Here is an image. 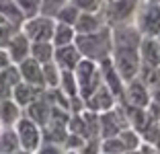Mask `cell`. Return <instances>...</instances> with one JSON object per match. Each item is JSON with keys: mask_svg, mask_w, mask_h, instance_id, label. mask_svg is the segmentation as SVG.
Masks as SVG:
<instances>
[{"mask_svg": "<svg viewBox=\"0 0 160 154\" xmlns=\"http://www.w3.org/2000/svg\"><path fill=\"white\" fill-rule=\"evenodd\" d=\"M41 72H43V84H45V89H58L62 70L58 68L56 62L52 60V62H45V64H41Z\"/></svg>", "mask_w": 160, "mask_h": 154, "instance_id": "cell-23", "label": "cell"}, {"mask_svg": "<svg viewBox=\"0 0 160 154\" xmlns=\"http://www.w3.org/2000/svg\"><path fill=\"white\" fill-rule=\"evenodd\" d=\"M76 154H101V138H90L78 150H74Z\"/></svg>", "mask_w": 160, "mask_h": 154, "instance_id": "cell-33", "label": "cell"}, {"mask_svg": "<svg viewBox=\"0 0 160 154\" xmlns=\"http://www.w3.org/2000/svg\"><path fill=\"white\" fill-rule=\"evenodd\" d=\"M72 4L80 13H99L103 8V2L101 0H72Z\"/></svg>", "mask_w": 160, "mask_h": 154, "instance_id": "cell-32", "label": "cell"}, {"mask_svg": "<svg viewBox=\"0 0 160 154\" xmlns=\"http://www.w3.org/2000/svg\"><path fill=\"white\" fill-rule=\"evenodd\" d=\"M78 14H80V10L76 8L72 2H66V4L60 8V13L56 14V21L58 23H64V25H72L74 27V23H76V19H78Z\"/></svg>", "mask_w": 160, "mask_h": 154, "instance_id": "cell-27", "label": "cell"}, {"mask_svg": "<svg viewBox=\"0 0 160 154\" xmlns=\"http://www.w3.org/2000/svg\"><path fill=\"white\" fill-rule=\"evenodd\" d=\"M74 45L80 51V56L92 62H103L111 58V49H113V39H111V27L105 25L103 29L94 33H82L74 35Z\"/></svg>", "mask_w": 160, "mask_h": 154, "instance_id": "cell-1", "label": "cell"}, {"mask_svg": "<svg viewBox=\"0 0 160 154\" xmlns=\"http://www.w3.org/2000/svg\"><path fill=\"white\" fill-rule=\"evenodd\" d=\"M72 72H74L76 84H78V97L82 99V101L88 99L90 95L103 84V80H101V72H99V64L92 62V60L82 58V60L76 64V68Z\"/></svg>", "mask_w": 160, "mask_h": 154, "instance_id": "cell-2", "label": "cell"}, {"mask_svg": "<svg viewBox=\"0 0 160 154\" xmlns=\"http://www.w3.org/2000/svg\"><path fill=\"white\" fill-rule=\"evenodd\" d=\"M43 90H45V89H41V86H35V84H29V82H23V80H21L19 84H14V86H12V95H10V99H12L21 109H25L29 103H33L37 97H41Z\"/></svg>", "mask_w": 160, "mask_h": 154, "instance_id": "cell-13", "label": "cell"}, {"mask_svg": "<svg viewBox=\"0 0 160 154\" xmlns=\"http://www.w3.org/2000/svg\"><path fill=\"white\" fill-rule=\"evenodd\" d=\"M17 68H19V74H21V80H23V82H29V84H35V86L45 89V84H43L41 64H39V62H35L31 56L25 58L23 62H19V64H17Z\"/></svg>", "mask_w": 160, "mask_h": 154, "instance_id": "cell-14", "label": "cell"}, {"mask_svg": "<svg viewBox=\"0 0 160 154\" xmlns=\"http://www.w3.org/2000/svg\"><path fill=\"white\" fill-rule=\"evenodd\" d=\"M10 64H12V62H10L6 49H4V47H0V70H4L6 66H10Z\"/></svg>", "mask_w": 160, "mask_h": 154, "instance_id": "cell-35", "label": "cell"}, {"mask_svg": "<svg viewBox=\"0 0 160 154\" xmlns=\"http://www.w3.org/2000/svg\"><path fill=\"white\" fill-rule=\"evenodd\" d=\"M115 105H117V99L113 97V93H111L105 84H101V86L94 90L88 99H84V109L94 111V113L109 111V109H113Z\"/></svg>", "mask_w": 160, "mask_h": 154, "instance_id": "cell-10", "label": "cell"}, {"mask_svg": "<svg viewBox=\"0 0 160 154\" xmlns=\"http://www.w3.org/2000/svg\"><path fill=\"white\" fill-rule=\"evenodd\" d=\"M156 39H158V43H160V33H158V35H156Z\"/></svg>", "mask_w": 160, "mask_h": 154, "instance_id": "cell-37", "label": "cell"}, {"mask_svg": "<svg viewBox=\"0 0 160 154\" xmlns=\"http://www.w3.org/2000/svg\"><path fill=\"white\" fill-rule=\"evenodd\" d=\"M119 140H121L123 148H125V154L127 152H133V150H138L142 146V136L138 134L136 130H132V127H125L123 131H119Z\"/></svg>", "mask_w": 160, "mask_h": 154, "instance_id": "cell-26", "label": "cell"}, {"mask_svg": "<svg viewBox=\"0 0 160 154\" xmlns=\"http://www.w3.org/2000/svg\"><path fill=\"white\" fill-rule=\"evenodd\" d=\"M14 134H17V140H19V146L27 152H35L39 148V144L43 142L41 138V127L35 121H31L29 117L21 115L19 121L14 123Z\"/></svg>", "mask_w": 160, "mask_h": 154, "instance_id": "cell-6", "label": "cell"}, {"mask_svg": "<svg viewBox=\"0 0 160 154\" xmlns=\"http://www.w3.org/2000/svg\"><path fill=\"white\" fill-rule=\"evenodd\" d=\"M119 103L127 105V107H140V109H148L150 105V90L140 82V78H133L129 82H125L123 95L119 99Z\"/></svg>", "mask_w": 160, "mask_h": 154, "instance_id": "cell-8", "label": "cell"}, {"mask_svg": "<svg viewBox=\"0 0 160 154\" xmlns=\"http://www.w3.org/2000/svg\"><path fill=\"white\" fill-rule=\"evenodd\" d=\"M105 25L107 23H105V19H101V14L80 13L76 23H74V31L78 33V35H82V33H94V31H99V29H103Z\"/></svg>", "mask_w": 160, "mask_h": 154, "instance_id": "cell-17", "label": "cell"}, {"mask_svg": "<svg viewBox=\"0 0 160 154\" xmlns=\"http://www.w3.org/2000/svg\"><path fill=\"white\" fill-rule=\"evenodd\" d=\"M80 60H82V56L76 49L74 43H68V45H62L53 49V62L58 64L60 70H74Z\"/></svg>", "mask_w": 160, "mask_h": 154, "instance_id": "cell-15", "label": "cell"}, {"mask_svg": "<svg viewBox=\"0 0 160 154\" xmlns=\"http://www.w3.org/2000/svg\"><path fill=\"white\" fill-rule=\"evenodd\" d=\"M140 0H109L105 6V23L109 27L125 25L136 17Z\"/></svg>", "mask_w": 160, "mask_h": 154, "instance_id": "cell-5", "label": "cell"}, {"mask_svg": "<svg viewBox=\"0 0 160 154\" xmlns=\"http://www.w3.org/2000/svg\"><path fill=\"white\" fill-rule=\"evenodd\" d=\"M99 72H101V80H103V84L113 93V97L119 101L121 95H123V89H125V82H123V78L117 74V70H115L111 58L99 62Z\"/></svg>", "mask_w": 160, "mask_h": 154, "instance_id": "cell-9", "label": "cell"}, {"mask_svg": "<svg viewBox=\"0 0 160 154\" xmlns=\"http://www.w3.org/2000/svg\"><path fill=\"white\" fill-rule=\"evenodd\" d=\"M23 115V109L12 101V99H2L0 101V126L2 127H12Z\"/></svg>", "mask_w": 160, "mask_h": 154, "instance_id": "cell-19", "label": "cell"}, {"mask_svg": "<svg viewBox=\"0 0 160 154\" xmlns=\"http://www.w3.org/2000/svg\"><path fill=\"white\" fill-rule=\"evenodd\" d=\"M17 31H19V27L12 25L6 17L0 14V47H6V43L10 41V37H12Z\"/></svg>", "mask_w": 160, "mask_h": 154, "instance_id": "cell-30", "label": "cell"}, {"mask_svg": "<svg viewBox=\"0 0 160 154\" xmlns=\"http://www.w3.org/2000/svg\"><path fill=\"white\" fill-rule=\"evenodd\" d=\"M138 51L142 66H160V43L156 37H142Z\"/></svg>", "mask_w": 160, "mask_h": 154, "instance_id": "cell-16", "label": "cell"}, {"mask_svg": "<svg viewBox=\"0 0 160 154\" xmlns=\"http://www.w3.org/2000/svg\"><path fill=\"white\" fill-rule=\"evenodd\" d=\"M35 154H68V150L62 144H53V142H41Z\"/></svg>", "mask_w": 160, "mask_h": 154, "instance_id": "cell-34", "label": "cell"}, {"mask_svg": "<svg viewBox=\"0 0 160 154\" xmlns=\"http://www.w3.org/2000/svg\"><path fill=\"white\" fill-rule=\"evenodd\" d=\"M23 115L29 117L31 121H35L39 127H43L47 121H49V115H52V103L47 101L45 90H43L41 97H37L33 103H29L27 107L23 109Z\"/></svg>", "mask_w": 160, "mask_h": 154, "instance_id": "cell-11", "label": "cell"}, {"mask_svg": "<svg viewBox=\"0 0 160 154\" xmlns=\"http://www.w3.org/2000/svg\"><path fill=\"white\" fill-rule=\"evenodd\" d=\"M66 2H68V0H41V6H39V14L56 19V14L60 13V8L66 4Z\"/></svg>", "mask_w": 160, "mask_h": 154, "instance_id": "cell-31", "label": "cell"}, {"mask_svg": "<svg viewBox=\"0 0 160 154\" xmlns=\"http://www.w3.org/2000/svg\"><path fill=\"white\" fill-rule=\"evenodd\" d=\"M53 43L52 41H35L31 43V49H29V56L33 58L39 64H45V62L53 60Z\"/></svg>", "mask_w": 160, "mask_h": 154, "instance_id": "cell-20", "label": "cell"}, {"mask_svg": "<svg viewBox=\"0 0 160 154\" xmlns=\"http://www.w3.org/2000/svg\"><path fill=\"white\" fill-rule=\"evenodd\" d=\"M53 27H56V19L43 17V14L25 19L23 23H21V31L25 33V37H27L31 43H35V41H52Z\"/></svg>", "mask_w": 160, "mask_h": 154, "instance_id": "cell-4", "label": "cell"}, {"mask_svg": "<svg viewBox=\"0 0 160 154\" xmlns=\"http://www.w3.org/2000/svg\"><path fill=\"white\" fill-rule=\"evenodd\" d=\"M58 89H60L62 93L66 95L68 99L78 97V84H76L74 72H72V70H62V74H60V84H58Z\"/></svg>", "mask_w": 160, "mask_h": 154, "instance_id": "cell-25", "label": "cell"}, {"mask_svg": "<svg viewBox=\"0 0 160 154\" xmlns=\"http://www.w3.org/2000/svg\"><path fill=\"white\" fill-rule=\"evenodd\" d=\"M0 130H2V126H0Z\"/></svg>", "mask_w": 160, "mask_h": 154, "instance_id": "cell-38", "label": "cell"}, {"mask_svg": "<svg viewBox=\"0 0 160 154\" xmlns=\"http://www.w3.org/2000/svg\"><path fill=\"white\" fill-rule=\"evenodd\" d=\"M101 154H125L119 136H111V138H101Z\"/></svg>", "mask_w": 160, "mask_h": 154, "instance_id": "cell-28", "label": "cell"}, {"mask_svg": "<svg viewBox=\"0 0 160 154\" xmlns=\"http://www.w3.org/2000/svg\"><path fill=\"white\" fill-rule=\"evenodd\" d=\"M19 148L21 146L14 134V127H2L0 130V154H10Z\"/></svg>", "mask_w": 160, "mask_h": 154, "instance_id": "cell-22", "label": "cell"}, {"mask_svg": "<svg viewBox=\"0 0 160 154\" xmlns=\"http://www.w3.org/2000/svg\"><path fill=\"white\" fill-rule=\"evenodd\" d=\"M6 54H8V58H10V62L12 64H19V62H23L25 58H29V49H31V41H29L27 37H25V33L21 31H17L10 37V41L6 43Z\"/></svg>", "mask_w": 160, "mask_h": 154, "instance_id": "cell-12", "label": "cell"}, {"mask_svg": "<svg viewBox=\"0 0 160 154\" xmlns=\"http://www.w3.org/2000/svg\"><path fill=\"white\" fill-rule=\"evenodd\" d=\"M21 82V74L17 64L6 66L4 70H0V101L2 99H10L12 95V86Z\"/></svg>", "mask_w": 160, "mask_h": 154, "instance_id": "cell-18", "label": "cell"}, {"mask_svg": "<svg viewBox=\"0 0 160 154\" xmlns=\"http://www.w3.org/2000/svg\"><path fill=\"white\" fill-rule=\"evenodd\" d=\"M74 27L72 25H64V23H58L56 21V27H53V35H52V43L53 47H62V45H68V43H74Z\"/></svg>", "mask_w": 160, "mask_h": 154, "instance_id": "cell-21", "label": "cell"}, {"mask_svg": "<svg viewBox=\"0 0 160 154\" xmlns=\"http://www.w3.org/2000/svg\"><path fill=\"white\" fill-rule=\"evenodd\" d=\"M133 19L142 37H156L160 33V2H146L138 6Z\"/></svg>", "mask_w": 160, "mask_h": 154, "instance_id": "cell-3", "label": "cell"}, {"mask_svg": "<svg viewBox=\"0 0 160 154\" xmlns=\"http://www.w3.org/2000/svg\"><path fill=\"white\" fill-rule=\"evenodd\" d=\"M0 14H2V17H6L10 23L17 25L19 29H21V23L25 21L14 0H0Z\"/></svg>", "mask_w": 160, "mask_h": 154, "instance_id": "cell-24", "label": "cell"}, {"mask_svg": "<svg viewBox=\"0 0 160 154\" xmlns=\"http://www.w3.org/2000/svg\"><path fill=\"white\" fill-rule=\"evenodd\" d=\"M17 6H19L23 19H31V17H37L39 14V6H41V0H14Z\"/></svg>", "mask_w": 160, "mask_h": 154, "instance_id": "cell-29", "label": "cell"}, {"mask_svg": "<svg viewBox=\"0 0 160 154\" xmlns=\"http://www.w3.org/2000/svg\"><path fill=\"white\" fill-rule=\"evenodd\" d=\"M68 154H76V152H74V150H68Z\"/></svg>", "mask_w": 160, "mask_h": 154, "instance_id": "cell-36", "label": "cell"}, {"mask_svg": "<svg viewBox=\"0 0 160 154\" xmlns=\"http://www.w3.org/2000/svg\"><path fill=\"white\" fill-rule=\"evenodd\" d=\"M127 126V117L123 111V105L117 103L113 109L109 111L99 113V136L101 138H111V136H117L119 131H123Z\"/></svg>", "mask_w": 160, "mask_h": 154, "instance_id": "cell-7", "label": "cell"}]
</instances>
